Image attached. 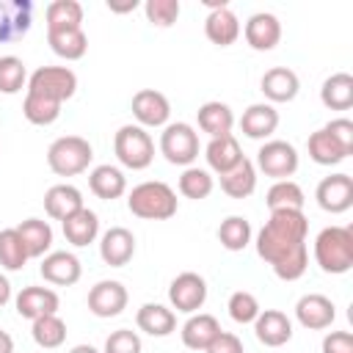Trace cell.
I'll use <instances>...</instances> for the list:
<instances>
[{
	"instance_id": "cell-1",
	"label": "cell",
	"mask_w": 353,
	"mask_h": 353,
	"mask_svg": "<svg viewBox=\"0 0 353 353\" xmlns=\"http://www.w3.org/2000/svg\"><path fill=\"white\" fill-rule=\"evenodd\" d=\"M309 221L303 210H276L256 232V254L281 281H298L309 268Z\"/></svg>"
},
{
	"instance_id": "cell-2",
	"label": "cell",
	"mask_w": 353,
	"mask_h": 353,
	"mask_svg": "<svg viewBox=\"0 0 353 353\" xmlns=\"http://www.w3.org/2000/svg\"><path fill=\"white\" fill-rule=\"evenodd\" d=\"M127 207L135 218H143V221H168L176 215V207H179V199L174 193L171 185L160 182V179H149V182H141L130 190L127 196Z\"/></svg>"
},
{
	"instance_id": "cell-3",
	"label": "cell",
	"mask_w": 353,
	"mask_h": 353,
	"mask_svg": "<svg viewBox=\"0 0 353 353\" xmlns=\"http://www.w3.org/2000/svg\"><path fill=\"white\" fill-rule=\"evenodd\" d=\"M314 262L323 273L342 276L353 268V229L350 226H325L314 237Z\"/></svg>"
},
{
	"instance_id": "cell-4",
	"label": "cell",
	"mask_w": 353,
	"mask_h": 353,
	"mask_svg": "<svg viewBox=\"0 0 353 353\" xmlns=\"http://www.w3.org/2000/svg\"><path fill=\"white\" fill-rule=\"evenodd\" d=\"M94 160V149L83 135H61L47 149V165L58 176H77Z\"/></svg>"
},
{
	"instance_id": "cell-5",
	"label": "cell",
	"mask_w": 353,
	"mask_h": 353,
	"mask_svg": "<svg viewBox=\"0 0 353 353\" xmlns=\"http://www.w3.org/2000/svg\"><path fill=\"white\" fill-rule=\"evenodd\" d=\"M113 152H116V160L124 168L143 171L154 160V141L143 127L124 124V127H119V132L113 138Z\"/></svg>"
},
{
	"instance_id": "cell-6",
	"label": "cell",
	"mask_w": 353,
	"mask_h": 353,
	"mask_svg": "<svg viewBox=\"0 0 353 353\" xmlns=\"http://www.w3.org/2000/svg\"><path fill=\"white\" fill-rule=\"evenodd\" d=\"M160 154L171 165H193L199 157V132L188 121H168L160 132Z\"/></svg>"
},
{
	"instance_id": "cell-7",
	"label": "cell",
	"mask_w": 353,
	"mask_h": 353,
	"mask_svg": "<svg viewBox=\"0 0 353 353\" xmlns=\"http://www.w3.org/2000/svg\"><path fill=\"white\" fill-rule=\"evenodd\" d=\"M74 91H77V74L69 66H39L28 77V94L52 99L58 105L72 99Z\"/></svg>"
},
{
	"instance_id": "cell-8",
	"label": "cell",
	"mask_w": 353,
	"mask_h": 353,
	"mask_svg": "<svg viewBox=\"0 0 353 353\" xmlns=\"http://www.w3.org/2000/svg\"><path fill=\"white\" fill-rule=\"evenodd\" d=\"M265 176L270 179H290L298 171V149L290 141H265L256 152V163H254Z\"/></svg>"
},
{
	"instance_id": "cell-9",
	"label": "cell",
	"mask_w": 353,
	"mask_h": 353,
	"mask_svg": "<svg viewBox=\"0 0 353 353\" xmlns=\"http://www.w3.org/2000/svg\"><path fill=\"white\" fill-rule=\"evenodd\" d=\"M168 301H171V309L182 314H196L207 301V281L199 273L185 270L168 284Z\"/></svg>"
},
{
	"instance_id": "cell-10",
	"label": "cell",
	"mask_w": 353,
	"mask_h": 353,
	"mask_svg": "<svg viewBox=\"0 0 353 353\" xmlns=\"http://www.w3.org/2000/svg\"><path fill=\"white\" fill-rule=\"evenodd\" d=\"M130 292L116 279H102L88 290V312L94 317H116L127 309Z\"/></svg>"
},
{
	"instance_id": "cell-11",
	"label": "cell",
	"mask_w": 353,
	"mask_h": 353,
	"mask_svg": "<svg viewBox=\"0 0 353 353\" xmlns=\"http://www.w3.org/2000/svg\"><path fill=\"white\" fill-rule=\"evenodd\" d=\"M314 199H317L320 210H325L331 215L347 212L353 207V176L350 174L323 176L320 185H317V190H314Z\"/></svg>"
},
{
	"instance_id": "cell-12",
	"label": "cell",
	"mask_w": 353,
	"mask_h": 353,
	"mask_svg": "<svg viewBox=\"0 0 353 353\" xmlns=\"http://www.w3.org/2000/svg\"><path fill=\"white\" fill-rule=\"evenodd\" d=\"M132 116L138 127H165L171 119V102L157 88H141L132 97Z\"/></svg>"
},
{
	"instance_id": "cell-13",
	"label": "cell",
	"mask_w": 353,
	"mask_h": 353,
	"mask_svg": "<svg viewBox=\"0 0 353 353\" xmlns=\"http://www.w3.org/2000/svg\"><path fill=\"white\" fill-rule=\"evenodd\" d=\"M33 25L30 0H0V44L19 41Z\"/></svg>"
},
{
	"instance_id": "cell-14",
	"label": "cell",
	"mask_w": 353,
	"mask_h": 353,
	"mask_svg": "<svg viewBox=\"0 0 353 353\" xmlns=\"http://www.w3.org/2000/svg\"><path fill=\"white\" fill-rule=\"evenodd\" d=\"M334 317H336L334 301L325 298V295H320V292H306V295H301L298 303H295V320H298L303 328H309V331H323V328H328V325L334 323Z\"/></svg>"
},
{
	"instance_id": "cell-15",
	"label": "cell",
	"mask_w": 353,
	"mask_h": 353,
	"mask_svg": "<svg viewBox=\"0 0 353 353\" xmlns=\"http://www.w3.org/2000/svg\"><path fill=\"white\" fill-rule=\"evenodd\" d=\"M39 273L44 276V281H50L55 287H72L80 281L83 265L72 251H50L47 256H41Z\"/></svg>"
},
{
	"instance_id": "cell-16",
	"label": "cell",
	"mask_w": 353,
	"mask_h": 353,
	"mask_svg": "<svg viewBox=\"0 0 353 353\" xmlns=\"http://www.w3.org/2000/svg\"><path fill=\"white\" fill-rule=\"evenodd\" d=\"M243 33H245V41H248L251 50L268 52L281 41V22L270 11H256V14H251L245 19Z\"/></svg>"
},
{
	"instance_id": "cell-17",
	"label": "cell",
	"mask_w": 353,
	"mask_h": 353,
	"mask_svg": "<svg viewBox=\"0 0 353 353\" xmlns=\"http://www.w3.org/2000/svg\"><path fill=\"white\" fill-rule=\"evenodd\" d=\"M14 303H17V314L30 320V323L36 317H44V314H58V309H61L58 292L50 287H36V284L22 287Z\"/></svg>"
},
{
	"instance_id": "cell-18",
	"label": "cell",
	"mask_w": 353,
	"mask_h": 353,
	"mask_svg": "<svg viewBox=\"0 0 353 353\" xmlns=\"http://www.w3.org/2000/svg\"><path fill=\"white\" fill-rule=\"evenodd\" d=\"M254 334L265 347H281L292 339V320L281 309H262L254 320Z\"/></svg>"
},
{
	"instance_id": "cell-19",
	"label": "cell",
	"mask_w": 353,
	"mask_h": 353,
	"mask_svg": "<svg viewBox=\"0 0 353 353\" xmlns=\"http://www.w3.org/2000/svg\"><path fill=\"white\" fill-rule=\"evenodd\" d=\"M135 254V234L124 226H110L99 237V256L110 268H124Z\"/></svg>"
},
{
	"instance_id": "cell-20",
	"label": "cell",
	"mask_w": 353,
	"mask_h": 353,
	"mask_svg": "<svg viewBox=\"0 0 353 353\" xmlns=\"http://www.w3.org/2000/svg\"><path fill=\"white\" fill-rule=\"evenodd\" d=\"M259 91L268 97V102H292L301 91V80L290 66H273L262 74Z\"/></svg>"
},
{
	"instance_id": "cell-21",
	"label": "cell",
	"mask_w": 353,
	"mask_h": 353,
	"mask_svg": "<svg viewBox=\"0 0 353 353\" xmlns=\"http://www.w3.org/2000/svg\"><path fill=\"white\" fill-rule=\"evenodd\" d=\"M279 127V110L270 105V102H254L243 110L240 116V130L245 138H254V141H262V138H270Z\"/></svg>"
},
{
	"instance_id": "cell-22",
	"label": "cell",
	"mask_w": 353,
	"mask_h": 353,
	"mask_svg": "<svg viewBox=\"0 0 353 353\" xmlns=\"http://www.w3.org/2000/svg\"><path fill=\"white\" fill-rule=\"evenodd\" d=\"M221 331L223 328H221L218 317H212L207 312H196V314H190L185 320V325H182L179 334H182V345L185 347H190V350H207Z\"/></svg>"
},
{
	"instance_id": "cell-23",
	"label": "cell",
	"mask_w": 353,
	"mask_h": 353,
	"mask_svg": "<svg viewBox=\"0 0 353 353\" xmlns=\"http://www.w3.org/2000/svg\"><path fill=\"white\" fill-rule=\"evenodd\" d=\"M204 36L218 44V47H229L237 41L240 36V19L237 14L229 8V6H221V8H212L204 19Z\"/></svg>"
},
{
	"instance_id": "cell-24",
	"label": "cell",
	"mask_w": 353,
	"mask_h": 353,
	"mask_svg": "<svg viewBox=\"0 0 353 353\" xmlns=\"http://www.w3.org/2000/svg\"><path fill=\"white\" fill-rule=\"evenodd\" d=\"M88 188L97 199L102 201H113V199H121L127 193V176L121 168L110 165V163H102L97 168H91L88 174Z\"/></svg>"
},
{
	"instance_id": "cell-25",
	"label": "cell",
	"mask_w": 353,
	"mask_h": 353,
	"mask_svg": "<svg viewBox=\"0 0 353 353\" xmlns=\"http://www.w3.org/2000/svg\"><path fill=\"white\" fill-rule=\"evenodd\" d=\"M83 193L74 188V185H52L47 193H44V212L52 218V221H66L69 215H74L77 210H83Z\"/></svg>"
},
{
	"instance_id": "cell-26",
	"label": "cell",
	"mask_w": 353,
	"mask_h": 353,
	"mask_svg": "<svg viewBox=\"0 0 353 353\" xmlns=\"http://www.w3.org/2000/svg\"><path fill=\"white\" fill-rule=\"evenodd\" d=\"M204 157H207L210 171H215L221 176V174L232 171L245 154H243V149H240L234 135H221V138H210V143L204 149Z\"/></svg>"
},
{
	"instance_id": "cell-27",
	"label": "cell",
	"mask_w": 353,
	"mask_h": 353,
	"mask_svg": "<svg viewBox=\"0 0 353 353\" xmlns=\"http://www.w3.org/2000/svg\"><path fill=\"white\" fill-rule=\"evenodd\" d=\"M196 119H199L201 132H207L210 138L232 135V127H234V113H232V108H229L226 102H218V99L204 102V105L196 110Z\"/></svg>"
},
{
	"instance_id": "cell-28",
	"label": "cell",
	"mask_w": 353,
	"mask_h": 353,
	"mask_svg": "<svg viewBox=\"0 0 353 353\" xmlns=\"http://www.w3.org/2000/svg\"><path fill=\"white\" fill-rule=\"evenodd\" d=\"M61 226H63L66 243H72L74 248H85L88 243H94V240L99 237V218H97V212L88 210V207H83V210H77L74 215H69Z\"/></svg>"
},
{
	"instance_id": "cell-29",
	"label": "cell",
	"mask_w": 353,
	"mask_h": 353,
	"mask_svg": "<svg viewBox=\"0 0 353 353\" xmlns=\"http://www.w3.org/2000/svg\"><path fill=\"white\" fill-rule=\"evenodd\" d=\"M135 325L149 336H168L176 331V314L163 303H143L135 314Z\"/></svg>"
},
{
	"instance_id": "cell-30",
	"label": "cell",
	"mask_w": 353,
	"mask_h": 353,
	"mask_svg": "<svg viewBox=\"0 0 353 353\" xmlns=\"http://www.w3.org/2000/svg\"><path fill=\"white\" fill-rule=\"evenodd\" d=\"M50 50L63 61H80L88 50V36L83 28H66V30H47Z\"/></svg>"
},
{
	"instance_id": "cell-31",
	"label": "cell",
	"mask_w": 353,
	"mask_h": 353,
	"mask_svg": "<svg viewBox=\"0 0 353 353\" xmlns=\"http://www.w3.org/2000/svg\"><path fill=\"white\" fill-rule=\"evenodd\" d=\"M221 190L229 196V199H245L256 190V165L243 157L232 171L221 174Z\"/></svg>"
},
{
	"instance_id": "cell-32",
	"label": "cell",
	"mask_w": 353,
	"mask_h": 353,
	"mask_svg": "<svg viewBox=\"0 0 353 353\" xmlns=\"http://www.w3.org/2000/svg\"><path fill=\"white\" fill-rule=\"evenodd\" d=\"M320 102L328 110H350L353 108V77L347 72H336L323 80Z\"/></svg>"
},
{
	"instance_id": "cell-33",
	"label": "cell",
	"mask_w": 353,
	"mask_h": 353,
	"mask_svg": "<svg viewBox=\"0 0 353 353\" xmlns=\"http://www.w3.org/2000/svg\"><path fill=\"white\" fill-rule=\"evenodd\" d=\"M25 248H28V256L30 259H39V256H47L50 254V245H52V226L41 218H25L19 226H17Z\"/></svg>"
},
{
	"instance_id": "cell-34",
	"label": "cell",
	"mask_w": 353,
	"mask_h": 353,
	"mask_svg": "<svg viewBox=\"0 0 353 353\" xmlns=\"http://www.w3.org/2000/svg\"><path fill=\"white\" fill-rule=\"evenodd\" d=\"M303 201H306V196H303V190L295 179H279L265 193V204H268L270 212H276V210H303Z\"/></svg>"
},
{
	"instance_id": "cell-35",
	"label": "cell",
	"mask_w": 353,
	"mask_h": 353,
	"mask_svg": "<svg viewBox=\"0 0 353 353\" xmlns=\"http://www.w3.org/2000/svg\"><path fill=\"white\" fill-rule=\"evenodd\" d=\"M306 149H309V157H312L317 165H336V163H342V160L347 157V152L328 135L325 127H320V130H314V132L309 135Z\"/></svg>"
},
{
	"instance_id": "cell-36",
	"label": "cell",
	"mask_w": 353,
	"mask_h": 353,
	"mask_svg": "<svg viewBox=\"0 0 353 353\" xmlns=\"http://www.w3.org/2000/svg\"><path fill=\"white\" fill-rule=\"evenodd\" d=\"M30 336L39 347L44 350H55L66 342V323L58 317V314H44V317H36L33 325H30Z\"/></svg>"
},
{
	"instance_id": "cell-37",
	"label": "cell",
	"mask_w": 353,
	"mask_h": 353,
	"mask_svg": "<svg viewBox=\"0 0 353 353\" xmlns=\"http://www.w3.org/2000/svg\"><path fill=\"white\" fill-rule=\"evenodd\" d=\"M44 17H47V30L83 28V6L77 0H52Z\"/></svg>"
},
{
	"instance_id": "cell-38",
	"label": "cell",
	"mask_w": 353,
	"mask_h": 353,
	"mask_svg": "<svg viewBox=\"0 0 353 353\" xmlns=\"http://www.w3.org/2000/svg\"><path fill=\"white\" fill-rule=\"evenodd\" d=\"M218 240L226 251H243L251 243V223L243 215H229L218 226Z\"/></svg>"
},
{
	"instance_id": "cell-39",
	"label": "cell",
	"mask_w": 353,
	"mask_h": 353,
	"mask_svg": "<svg viewBox=\"0 0 353 353\" xmlns=\"http://www.w3.org/2000/svg\"><path fill=\"white\" fill-rule=\"evenodd\" d=\"M28 259L30 256H28V248H25L17 226L14 229H3L0 232V265L14 273V270H22Z\"/></svg>"
},
{
	"instance_id": "cell-40",
	"label": "cell",
	"mask_w": 353,
	"mask_h": 353,
	"mask_svg": "<svg viewBox=\"0 0 353 353\" xmlns=\"http://www.w3.org/2000/svg\"><path fill=\"white\" fill-rule=\"evenodd\" d=\"M212 188H215V179H212V174H210L207 168L188 165V168L182 171V176H179V193H182L185 199L201 201V199H207V196L212 193Z\"/></svg>"
},
{
	"instance_id": "cell-41",
	"label": "cell",
	"mask_w": 353,
	"mask_h": 353,
	"mask_svg": "<svg viewBox=\"0 0 353 353\" xmlns=\"http://www.w3.org/2000/svg\"><path fill=\"white\" fill-rule=\"evenodd\" d=\"M22 116H25L30 124H36V127H47V124H52V121L61 116V105L52 102V99L36 97V94H25Z\"/></svg>"
},
{
	"instance_id": "cell-42",
	"label": "cell",
	"mask_w": 353,
	"mask_h": 353,
	"mask_svg": "<svg viewBox=\"0 0 353 353\" xmlns=\"http://www.w3.org/2000/svg\"><path fill=\"white\" fill-rule=\"evenodd\" d=\"M28 85V69L22 58L17 55H3L0 58V91L3 94H19Z\"/></svg>"
},
{
	"instance_id": "cell-43",
	"label": "cell",
	"mask_w": 353,
	"mask_h": 353,
	"mask_svg": "<svg viewBox=\"0 0 353 353\" xmlns=\"http://www.w3.org/2000/svg\"><path fill=\"white\" fill-rule=\"evenodd\" d=\"M226 309H229V317H232L234 323H240V325L254 323V320H256V314L262 312V309H259L256 295H254V292H248V290H237V292H232V295H229Z\"/></svg>"
},
{
	"instance_id": "cell-44",
	"label": "cell",
	"mask_w": 353,
	"mask_h": 353,
	"mask_svg": "<svg viewBox=\"0 0 353 353\" xmlns=\"http://www.w3.org/2000/svg\"><path fill=\"white\" fill-rule=\"evenodd\" d=\"M179 0H146L143 3V14L154 28H171L179 19Z\"/></svg>"
},
{
	"instance_id": "cell-45",
	"label": "cell",
	"mask_w": 353,
	"mask_h": 353,
	"mask_svg": "<svg viewBox=\"0 0 353 353\" xmlns=\"http://www.w3.org/2000/svg\"><path fill=\"white\" fill-rule=\"evenodd\" d=\"M141 350H143L141 336L130 328L110 331V336L105 339V347H102V353H141Z\"/></svg>"
},
{
	"instance_id": "cell-46",
	"label": "cell",
	"mask_w": 353,
	"mask_h": 353,
	"mask_svg": "<svg viewBox=\"0 0 353 353\" xmlns=\"http://www.w3.org/2000/svg\"><path fill=\"white\" fill-rule=\"evenodd\" d=\"M325 130H328V135H331L347 154L353 152V121H350V119H345V116H342V119H331V121L325 124Z\"/></svg>"
},
{
	"instance_id": "cell-47",
	"label": "cell",
	"mask_w": 353,
	"mask_h": 353,
	"mask_svg": "<svg viewBox=\"0 0 353 353\" xmlns=\"http://www.w3.org/2000/svg\"><path fill=\"white\" fill-rule=\"evenodd\" d=\"M323 353H353L350 331H328L323 336Z\"/></svg>"
},
{
	"instance_id": "cell-48",
	"label": "cell",
	"mask_w": 353,
	"mask_h": 353,
	"mask_svg": "<svg viewBox=\"0 0 353 353\" xmlns=\"http://www.w3.org/2000/svg\"><path fill=\"white\" fill-rule=\"evenodd\" d=\"M204 353H245V347H243V342H240L237 334H232V331H221Z\"/></svg>"
},
{
	"instance_id": "cell-49",
	"label": "cell",
	"mask_w": 353,
	"mask_h": 353,
	"mask_svg": "<svg viewBox=\"0 0 353 353\" xmlns=\"http://www.w3.org/2000/svg\"><path fill=\"white\" fill-rule=\"evenodd\" d=\"M108 8H110V11H116V14H127V11H135V8H138V0H127V3L108 0Z\"/></svg>"
},
{
	"instance_id": "cell-50",
	"label": "cell",
	"mask_w": 353,
	"mask_h": 353,
	"mask_svg": "<svg viewBox=\"0 0 353 353\" xmlns=\"http://www.w3.org/2000/svg\"><path fill=\"white\" fill-rule=\"evenodd\" d=\"M8 301H11V281L0 273V309H3Z\"/></svg>"
},
{
	"instance_id": "cell-51",
	"label": "cell",
	"mask_w": 353,
	"mask_h": 353,
	"mask_svg": "<svg viewBox=\"0 0 353 353\" xmlns=\"http://www.w3.org/2000/svg\"><path fill=\"white\" fill-rule=\"evenodd\" d=\"M0 353H14V339L8 331L0 328Z\"/></svg>"
},
{
	"instance_id": "cell-52",
	"label": "cell",
	"mask_w": 353,
	"mask_h": 353,
	"mask_svg": "<svg viewBox=\"0 0 353 353\" xmlns=\"http://www.w3.org/2000/svg\"><path fill=\"white\" fill-rule=\"evenodd\" d=\"M69 353H99V350H97L94 345H74Z\"/></svg>"
}]
</instances>
